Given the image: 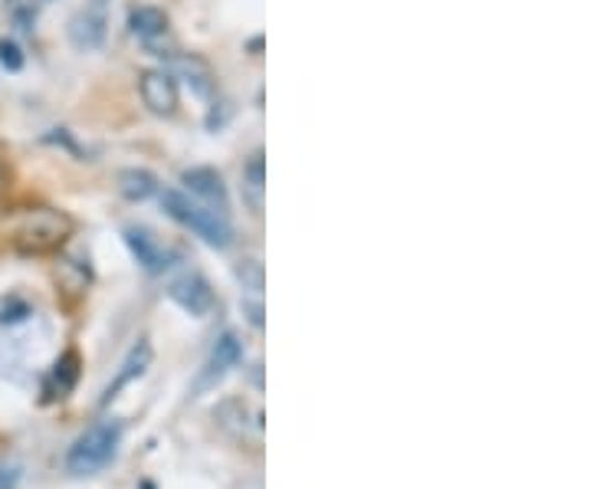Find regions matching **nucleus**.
<instances>
[{"label": "nucleus", "instance_id": "f257e3e1", "mask_svg": "<svg viewBox=\"0 0 591 489\" xmlns=\"http://www.w3.org/2000/svg\"><path fill=\"white\" fill-rule=\"evenodd\" d=\"M161 208H165V214L171 221H178L181 227L194 231L204 244L218 246V249H228V246L234 244V227H231L228 214H221V211L194 201L191 194L168 188V191H161Z\"/></svg>", "mask_w": 591, "mask_h": 489}, {"label": "nucleus", "instance_id": "f03ea898", "mask_svg": "<svg viewBox=\"0 0 591 489\" xmlns=\"http://www.w3.org/2000/svg\"><path fill=\"white\" fill-rule=\"evenodd\" d=\"M118 444H122V421H116V417L96 421L70 447L66 470L73 477H93V474L106 470L113 464V457L118 454Z\"/></svg>", "mask_w": 591, "mask_h": 489}, {"label": "nucleus", "instance_id": "7ed1b4c3", "mask_svg": "<svg viewBox=\"0 0 591 489\" xmlns=\"http://www.w3.org/2000/svg\"><path fill=\"white\" fill-rule=\"evenodd\" d=\"M73 234V221L63 211L53 208H33L23 214V221L13 231V246L27 256H40V253H53L66 244V237Z\"/></svg>", "mask_w": 591, "mask_h": 489}, {"label": "nucleus", "instance_id": "20e7f679", "mask_svg": "<svg viewBox=\"0 0 591 489\" xmlns=\"http://www.w3.org/2000/svg\"><path fill=\"white\" fill-rule=\"evenodd\" d=\"M109 33V10L106 0H89L83 10H76V17L70 20V43L83 53H93L106 43Z\"/></svg>", "mask_w": 591, "mask_h": 489}, {"label": "nucleus", "instance_id": "39448f33", "mask_svg": "<svg viewBox=\"0 0 591 489\" xmlns=\"http://www.w3.org/2000/svg\"><path fill=\"white\" fill-rule=\"evenodd\" d=\"M168 299L178 309H184L188 316H194V319H204L214 309V289H211V283L201 273H184V276L171 279Z\"/></svg>", "mask_w": 591, "mask_h": 489}, {"label": "nucleus", "instance_id": "423d86ee", "mask_svg": "<svg viewBox=\"0 0 591 489\" xmlns=\"http://www.w3.org/2000/svg\"><path fill=\"white\" fill-rule=\"evenodd\" d=\"M141 103L155 116H175L178 113V79L168 70H148L138 79Z\"/></svg>", "mask_w": 591, "mask_h": 489}, {"label": "nucleus", "instance_id": "0eeeda50", "mask_svg": "<svg viewBox=\"0 0 591 489\" xmlns=\"http://www.w3.org/2000/svg\"><path fill=\"white\" fill-rule=\"evenodd\" d=\"M181 181H184V188L194 194V201H201V204H208V208L228 214L231 194H228L224 178H221L214 168H188V171L181 174Z\"/></svg>", "mask_w": 591, "mask_h": 489}, {"label": "nucleus", "instance_id": "6e6552de", "mask_svg": "<svg viewBox=\"0 0 591 489\" xmlns=\"http://www.w3.org/2000/svg\"><path fill=\"white\" fill-rule=\"evenodd\" d=\"M240 359H243V346H240V339H236L234 332H224V336L218 339V346L211 349V355H208V362H204V371H201L194 391L201 394V391L214 387L231 368L240 365Z\"/></svg>", "mask_w": 591, "mask_h": 489}, {"label": "nucleus", "instance_id": "1a4fd4ad", "mask_svg": "<svg viewBox=\"0 0 591 489\" xmlns=\"http://www.w3.org/2000/svg\"><path fill=\"white\" fill-rule=\"evenodd\" d=\"M122 237H125V246L131 249V256L138 259V266L145 273H165L171 266V253L161 246V241L151 231H145V227H125Z\"/></svg>", "mask_w": 591, "mask_h": 489}, {"label": "nucleus", "instance_id": "9d476101", "mask_svg": "<svg viewBox=\"0 0 591 489\" xmlns=\"http://www.w3.org/2000/svg\"><path fill=\"white\" fill-rule=\"evenodd\" d=\"M151 359H155V349H151V342L148 339H138L131 349H128V355H125V362L116 371V378L109 381V387L103 391V404H109L113 397H118L135 378H141L148 368H151Z\"/></svg>", "mask_w": 591, "mask_h": 489}, {"label": "nucleus", "instance_id": "9b49d317", "mask_svg": "<svg viewBox=\"0 0 591 489\" xmlns=\"http://www.w3.org/2000/svg\"><path fill=\"white\" fill-rule=\"evenodd\" d=\"M263 198H266V161L263 151H256L243 164V201L250 204L253 214H263Z\"/></svg>", "mask_w": 591, "mask_h": 489}, {"label": "nucleus", "instance_id": "f8f14e48", "mask_svg": "<svg viewBox=\"0 0 591 489\" xmlns=\"http://www.w3.org/2000/svg\"><path fill=\"white\" fill-rule=\"evenodd\" d=\"M128 30L145 43V40H155L161 33H168V13L158 10V7H131L128 10Z\"/></svg>", "mask_w": 591, "mask_h": 489}, {"label": "nucleus", "instance_id": "ddd939ff", "mask_svg": "<svg viewBox=\"0 0 591 489\" xmlns=\"http://www.w3.org/2000/svg\"><path fill=\"white\" fill-rule=\"evenodd\" d=\"M118 194L125 201H148L151 194H158V178L145 168H125L118 171Z\"/></svg>", "mask_w": 591, "mask_h": 489}, {"label": "nucleus", "instance_id": "4468645a", "mask_svg": "<svg viewBox=\"0 0 591 489\" xmlns=\"http://www.w3.org/2000/svg\"><path fill=\"white\" fill-rule=\"evenodd\" d=\"M76 381H80V355H76V352H66V355L53 365V371H50L46 394L63 401V397H70V394H73Z\"/></svg>", "mask_w": 591, "mask_h": 489}, {"label": "nucleus", "instance_id": "2eb2a0df", "mask_svg": "<svg viewBox=\"0 0 591 489\" xmlns=\"http://www.w3.org/2000/svg\"><path fill=\"white\" fill-rule=\"evenodd\" d=\"M178 70H181V76L188 79V86L198 93V96H211L214 93V70L208 66V60H201V56H181L178 60Z\"/></svg>", "mask_w": 591, "mask_h": 489}, {"label": "nucleus", "instance_id": "dca6fc26", "mask_svg": "<svg viewBox=\"0 0 591 489\" xmlns=\"http://www.w3.org/2000/svg\"><path fill=\"white\" fill-rule=\"evenodd\" d=\"M7 13H10L17 30L30 33L33 23H36V0H7Z\"/></svg>", "mask_w": 591, "mask_h": 489}, {"label": "nucleus", "instance_id": "f3484780", "mask_svg": "<svg viewBox=\"0 0 591 489\" xmlns=\"http://www.w3.org/2000/svg\"><path fill=\"white\" fill-rule=\"evenodd\" d=\"M23 50L13 43V40H0V66L7 70V73H20L23 70Z\"/></svg>", "mask_w": 591, "mask_h": 489}, {"label": "nucleus", "instance_id": "a211bd4d", "mask_svg": "<svg viewBox=\"0 0 591 489\" xmlns=\"http://www.w3.org/2000/svg\"><path fill=\"white\" fill-rule=\"evenodd\" d=\"M236 276H240V283H243V286H250L253 293H260V289H263V266H260L256 259H243V263H240V269H236Z\"/></svg>", "mask_w": 591, "mask_h": 489}, {"label": "nucleus", "instance_id": "6ab92c4d", "mask_svg": "<svg viewBox=\"0 0 591 489\" xmlns=\"http://www.w3.org/2000/svg\"><path fill=\"white\" fill-rule=\"evenodd\" d=\"M17 483H20V467L0 464V489H17Z\"/></svg>", "mask_w": 591, "mask_h": 489}]
</instances>
